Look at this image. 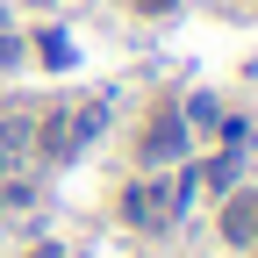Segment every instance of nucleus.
I'll return each mask as SVG.
<instances>
[{"label": "nucleus", "instance_id": "nucleus-3", "mask_svg": "<svg viewBox=\"0 0 258 258\" xmlns=\"http://www.w3.org/2000/svg\"><path fill=\"white\" fill-rule=\"evenodd\" d=\"M179 208H172V186H137L129 194V222L137 230H158V222H172Z\"/></svg>", "mask_w": 258, "mask_h": 258}, {"label": "nucleus", "instance_id": "nucleus-7", "mask_svg": "<svg viewBox=\"0 0 258 258\" xmlns=\"http://www.w3.org/2000/svg\"><path fill=\"white\" fill-rule=\"evenodd\" d=\"M144 8H165V0H144Z\"/></svg>", "mask_w": 258, "mask_h": 258}, {"label": "nucleus", "instance_id": "nucleus-2", "mask_svg": "<svg viewBox=\"0 0 258 258\" xmlns=\"http://www.w3.org/2000/svg\"><path fill=\"white\" fill-rule=\"evenodd\" d=\"M222 201H230V208H222V237H230V244H258V194H222Z\"/></svg>", "mask_w": 258, "mask_h": 258}, {"label": "nucleus", "instance_id": "nucleus-5", "mask_svg": "<svg viewBox=\"0 0 258 258\" xmlns=\"http://www.w3.org/2000/svg\"><path fill=\"white\" fill-rule=\"evenodd\" d=\"M22 137H29V129H22V122H8V129H0V165H8V151H15Z\"/></svg>", "mask_w": 258, "mask_h": 258}, {"label": "nucleus", "instance_id": "nucleus-4", "mask_svg": "<svg viewBox=\"0 0 258 258\" xmlns=\"http://www.w3.org/2000/svg\"><path fill=\"white\" fill-rule=\"evenodd\" d=\"M201 179H208L215 194H230V186H237V151H230V158H215V165H208Z\"/></svg>", "mask_w": 258, "mask_h": 258}, {"label": "nucleus", "instance_id": "nucleus-1", "mask_svg": "<svg viewBox=\"0 0 258 258\" xmlns=\"http://www.w3.org/2000/svg\"><path fill=\"white\" fill-rule=\"evenodd\" d=\"M186 151V122L172 115V108H158V122L144 129V158H151V165H165V158H179Z\"/></svg>", "mask_w": 258, "mask_h": 258}, {"label": "nucleus", "instance_id": "nucleus-6", "mask_svg": "<svg viewBox=\"0 0 258 258\" xmlns=\"http://www.w3.org/2000/svg\"><path fill=\"white\" fill-rule=\"evenodd\" d=\"M36 258H64V251H57V244H43V251H36Z\"/></svg>", "mask_w": 258, "mask_h": 258}]
</instances>
